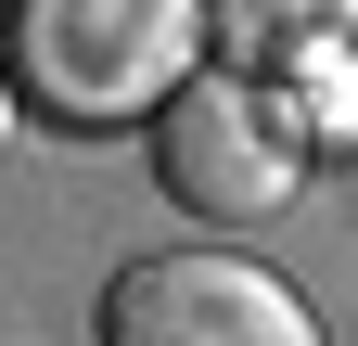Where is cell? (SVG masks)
Masks as SVG:
<instances>
[{
  "instance_id": "obj_1",
  "label": "cell",
  "mask_w": 358,
  "mask_h": 346,
  "mask_svg": "<svg viewBox=\"0 0 358 346\" xmlns=\"http://www.w3.org/2000/svg\"><path fill=\"white\" fill-rule=\"evenodd\" d=\"M0 77L52 128H154L179 77H205V0H13Z\"/></svg>"
},
{
  "instance_id": "obj_4",
  "label": "cell",
  "mask_w": 358,
  "mask_h": 346,
  "mask_svg": "<svg viewBox=\"0 0 358 346\" xmlns=\"http://www.w3.org/2000/svg\"><path fill=\"white\" fill-rule=\"evenodd\" d=\"M345 39H358V0H205V64H231V77L320 64Z\"/></svg>"
},
{
  "instance_id": "obj_2",
  "label": "cell",
  "mask_w": 358,
  "mask_h": 346,
  "mask_svg": "<svg viewBox=\"0 0 358 346\" xmlns=\"http://www.w3.org/2000/svg\"><path fill=\"white\" fill-rule=\"evenodd\" d=\"M154 180L179 219H205V231H268L294 205L307 180V141H294V116L256 90V77L231 64H205V77H179L166 116H154Z\"/></svg>"
},
{
  "instance_id": "obj_3",
  "label": "cell",
  "mask_w": 358,
  "mask_h": 346,
  "mask_svg": "<svg viewBox=\"0 0 358 346\" xmlns=\"http://www.w3.org/2000/svg\"><path fill=\"white\" fill-rule=\"evenodd\" d=\"M103 346H320V321L231 244H154L103 282Z\"/></svg>"
},
{
  "instance_id": "obj_5",
  "label": "cell",
  "mask_w": 358,
  "mask_h": 346,
  "mask_svg": "<svg viewBox=\"0 0 358 346\" xmlns=\"http://www.w3.org/2000/svg\"><path fill=\"white\" fill-rule=\"evenodd\" d=\"M0 154H13V77H0Z\"/></svg>"
}]
</instances>
